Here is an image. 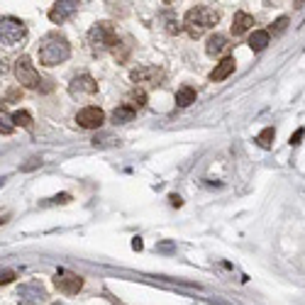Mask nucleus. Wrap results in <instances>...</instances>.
I'll return each instance as SVG.
<instances>
[{"instance_id": "1", "label": "nucleus", "mask_w": 305, "mask_h": 305, "mask_svg": "<svg viewBox=\"0 0 305 305\" xmlns=\"http://www.w3.org/2000/svg\"><path fill=\"white\" fill-rule=\"evenodd\" d=\"M68 56H71V44H68V39L64 34L59 32L44 34L42 42H39V64L56 66V64H64Z\"/></svg>"}, {"instance_id": "2", "label": "nucleus", "mask_w": 305, "mask_h": 305, "mask_svg": "<svg viewBox=\"0 0 305 305\" xmlns=\"http://www.w3.org/2000/svg\"><path fill=\"white\" fill-rule=\"evenodd\" d=\"M220 20V15L213 8H207V5H196V8H191V10L185 12L183 17V30L193 39L198 37H203V34L210 30V27H215Z\"/></svg>"}, {"instance_id": "3", "label": "nucleus", "mask_w": 305, "mask_h": 305, "mask_svg": "<svg viewBox=\"0 0 305 305\" xmlns=\"http://www.w3.org/2000/svg\"><path fill=\"white\" fill-rule=\"evenodd\" d=\"M27 37V25L17 17H0V44L3 46H17Z\"/></svg>"}, {"instance_id": "4", "label": "nucleus", "mask_w": 305, "mask_h": 305, "mask_svg": "<svg viewBox=\"0 0 305 305\" xmlns=\"http://www.w3.org/2000/svg\"><path fill=\"white\" fill-rule=\"evenodd\" d=\"M88 42L93 44V49H100V52L103 49H112L118 44V32H115V27L110 22H98V25L90 27Z\"/></svg>"}, {"instance_id": "5", "label": "nucleus", "mask_w": 305, "mask_h": 305, "mask_svg": "<svg viewBox=\"0 0 305 305\" xmlns=\"http://www.w3.org/2000/svg\"><path fill=\"white\" fill-rule=\"evenodd\" d=\"M15 76L20 81V86L25 88H39V71L34 68V64L30 61V56H20L15 61Z\"/></svg>"}, {"instance_id": "6", "label": "nucleus", "mask_w": 305, "mask_h": 305, "mask_svg": "<svg viewBox=\"0 0 305 305\" xmlns=\"http://www.w3.org/2000/svg\"><path fill=\"white\" fill-rule=\"evenodd\" d=\"M44 298H46V288H44L42 281H27V284H22L17 288V300L20 305H39L44 303Z\"/></svg>"}, {"instance_id": "7", "label": "nucleus", "mask_w": 305, "mask_h": 305, "mask_svg": "<svg viewBox=\"0 0 305 305\" xmlns=\"http://www.w3.org/2000/svg\"><path fill=\"white\" fill-rule=\"evenodd\" d=\"M54 286L59 293L64 295H76L81 288H83V278L78 276V273H71L66 271V269H59V271L54 273Z\"/></svg>"}, {"instance_id": "8", "label": "nucleus", "mask_w": 305, "mask_h": 305, "mask_svg": "<svg viewBox=\"0 0 305 305\" xmlns=\"http://www.w3.org/2000/svg\"><path fill=\"white\" fill-rule=\"evenodd\" d=\"M76 122L78 127H83V130H98L100 125L105 122V112L100 108H96V105H88V108L76 112Z\"/></svg>"}, {"instance_id": "9", "label": "nucleus", "mask_w": 305, "mask_h": 305, "mask_svg": "<svg viewBox=\"0 0 305 305\" xmlns=\"http://www.w3.org/2000/svg\"><path fill=\"white\" fill-rule=\"evenodd\" d=\"M78 5H81L78 0H59V3L52 5V10H49V20L54 22V25H61V22H66L78 10Z\"/></svg>"}, {"instance_id": "10", "label": "nucleus", "mask_w": 305, "mask_h": 305, "mask_svg": "<svg viewBox=\"0 0 305 305\" xmlns=\"http://www.w3.org/2000/svg\"><path fill=\"white\" fill-rule=\"evenodd\" d=\"M98 90V83H96V78L83 74V76H76L71 83H68V93L76 98V96H93Z\"/></svg>"}, {"instance_id": "11", "label": "nucleus", "mask_w": 305, "mask_h": 305, "mask_svg": "<svg viewBox=\"0 0 305 305\" xmlns=\"http://www.w3.org/2000/svg\"><path fill=\"white\" fill-rule=\"evenodd\" d=\"M161 68L156 66H142V68H134L132 71V81L134 83H149V86H156L161 81Z\"/></svg>"}, {"instance_id": "12", "label": "nucleus", "mask_w": 305, "mask_h": 305, "mask_svg": "<svg viewBox=\"0 0 305 305\" xmlns=\"http://www.w3.org/2000/svg\"><path fill=\"white\" fill-rule=\"evenodd\" d=\"M205 52H207V56H213V59L227 54L229 52V39L225 37V34H213V37L207 39V44H205Z\"/></svg>"}, {"instance_id": "13", "label": "nucleus", "mask_w": 305, "mask_h": 305, "mask_svg": "<svg viewBox=\"0 0 305 305\" xmlns=\"http://www.w3.org/2000/svg\"><path fill=\"white\" fill-rule=\"evenodd\" d=\"M249 27H254V17H251L249 12H244V10L234 12V20H232V34H234V37H242Z\"/></svg>"}, {"instance_id": "14", "label": "nucleus", "mask_w": 305, "mask_h": 305, "mask_svg": "<svg viewBox=\"0 0 305 305\" xmlns=\"http://www.w3.org/2000/svg\"><path fill=\"white\" fill-rule=\"evenodd\" d=\"M234 71V59L232 56H225L220 64H215V68L210 71V81H225Z\"/></svg>"}, {"instance_id": "15", "label": "nucleus", "mask_w": 305, "mask_h": 305, "mask_svg": "<svg viewBox=\"0 0 305 305\" xmlns=\"http://www.w3.org/2000/svg\"><path fill=\"white\" fill-rule=\"evenodd\" d=\"M196 98H198L196 88H191V86H181L178 90H176V105H178V108H188V105H193Z\"/></svg>"}, {"instance_id": "16", "label": "nucleus", "mask_w": 305, "mask_h": 305, "mask_svg": "<svg viewBox=\"0 0 305 305\" xmlns=\"http://www.w3.org/2000/svg\"><path fill=\"white\" fill-rule=\"evenodd\" d=\"M269 42H271V37H269V32H266V30H254L247 44H249L254 52H264V49L269 46Z\"/></svg>"}, {"instance_id": "17", "label": "nucleus", "mask_w": 305, "mask_h": 305, "mask_svg": "<svg viewBox=\"0 0 305 305\" xmlns=\"http://www.w3.org/2000/svg\"><path fill=\"white\" fill-rule=\"evenodd\" d=\"M134 115H137V110H132L130 105H125V103H122L120 108L112 110V122H115V125H125V122L134 120Z\"/></svg>"}, {"instance_id": "18", "label": "nucleus", "mask_w": 305, "mask_h": 305, "mask_svg": "<svg viewBox=\"0 0 305 305\" xmlns=\"http://www.w3.org/2000/svg\"><path fill=\"white\" fill-rule=\"evenodd\" d=\"M10 120L17 125V127H25V130H30L32 127V115L27 112V110H17V112H12Z\"/></svg>"}, {"instance_id": "19", "label": "nucleus", "mask_w": 305, "mask_h": 305, "mask_svg": "<svg viewBox=\"0 0 305 305\" xmlns=\"http://www.w3.org/2000/svg\"><path fill=\"white\" fill-rule=\"evenodd\" d=\"M273 139H276V130H273V127H266V130H262V132H259V137H256L259 147H264V149H271Z\"/></svg>"}, {"instance_id": "20", "label": "nucleus", "mask_w": 305, "mask_h": 305, "mask_svg": "<svg viewBox=\"0 0 305 305\" xmlns=\"http://www.w3.org/2000/svg\"><path fill=\"white\" fill-rule=\"evenodd\" d=\"M125 105H130L132 110H139V108H144L147 105V96H144V90H132L130 93V103H125Z\"/></svg>"}, {"instance_id": "21", "label": "nucleus", "mask_w": 305, "mask_h": 305, "mask_svg": "<svg viewBox=\"0 0 305 305\" xmlns=\"http://www.w3.org/2000/svg\"><path fill=\"white\" fill-rule=\"evenodd\" d=\"M288 22H291L288 17H278V20L271 25V30H266V32H269V37H271V34H284L286 27H288Z\"/></svg>"}, {"instance_id": "22", "label": "nucleus", "mask_w": 305, "mask_h": 305, "mask_svg": "<svg viewBox=\"0 0 305 305\" xmlns=\"http://www.w3.org/2000/svg\"><path fill=\"white\" fill-rule=\"evenodd\" d=\"M66 203H71V196H68V193H59V196L46 200V205H66Z\"/></svg>"}, {"instance_id": "23", "label": "nucleus", "mask_w": 305, "mask_h": 305, "mask_svg": "<svg viewBox=\"0 0 305 305\" xmlns=\"http://www.w3.org/2000/svg\"><path fill=\"white\" fill-rule=\"evenodd\" d=\"M163 20H166V30L171 34H178L181 32V25H178V20H174L171 15H163Z\"/></svg>"}, {"instance_id": "24", "label": "nucleus", "mask_w": 305, "mask_h": 305, "mask_svg": "<svg viewBox=\"0 0 305 305\" xmlns=\"http://www.w3.org/2000/svg\"><path fill=\"white\" fill-rule=\"evenodd\" d=\"M15 276H17V273L10 271V269H8V271H0V286L12 284V281H15Z\"/></svg>"}, {"instance_id": "25", "label": "nucleus", "mask_w": 305, "mask_h": 305, "mask_svg": "<svg viewBox=\"0 0 305 305\" xmlns=\"http://www.w3.org/2000/svg\"><path fill=\"white\" fill-rule=\"evenodd\" d=\"M37 166H42V161H39V159H30L27 163H22L20 166V171H32V169H37Z\"/></svg>"}, {"instance_id": "26", "label": "nucleus", "mask_w": 305, "mask_h": 305, "mask_svg": "<svg viewBox=\"0 0 305 305\" xmlns=\"http://www.w3.org/2000/svg\"><path fill=\"white\" fill-rule=\"evenodd\" d=\"M303 137H305L303 127H300V130H295V134H291V144H293V147H295V144H300V139H303Z\"/></svg>"}, {"instance_id": "27", "label": "nucleus", "mask_w": 305, "mask_h": 305, "mask_svg": "<svg viewBox=\"0 0 305 305\" xmlns=\"http://www.w3.org/2000/svg\"><path fill=\"white\" fill-rule=\"evenodd\" d=\"M156 249H159V251H174L176 247H174V242H161V244H159Z\"/></svg>"}, {"instance_id": "28", "label": "nucleus", "mask_w": 305, "mask_h": 305, "mask_svg": "<svg viewBox=\"0 0 305 305\" xmlns=\"http://www.w3.org/2000/svg\"><path fill=\"white\" fill-rule=\"evenodd\" d=\"M169 203H171L174 207H181V205H183V200H181V196H176V193H174V196H169Z\"/></svg>"}, {"instance_id": "29", "label": "nucleus", "mask_w": 305, "mask_h": 305, "mask_svg": "<svg viewBox=\"0 0 305 305\" xmlns=\"http://www.w3.org/2000/svg\"><path fill=\"white\" fill-rule=\"evenodd\" d=\"M142 247H144V244H142L139 237H134V240H132V249H134V251H142Z\"/></svg>"}, {"instance_id": "30", "label": "nucleus", "mask_w": 305, "mask_h": 305, "mask_svg": "<svg viewBox=\"0 0 305 305\" xmlns=\"http://www.w3.org/2000/svg\"><path fill=\"white\" fill-rule=\"evenodd\" d=\"M12 130H15L12 125H3V122H0V132H3V134H12Z\"/></svg>"}]
</instances>
